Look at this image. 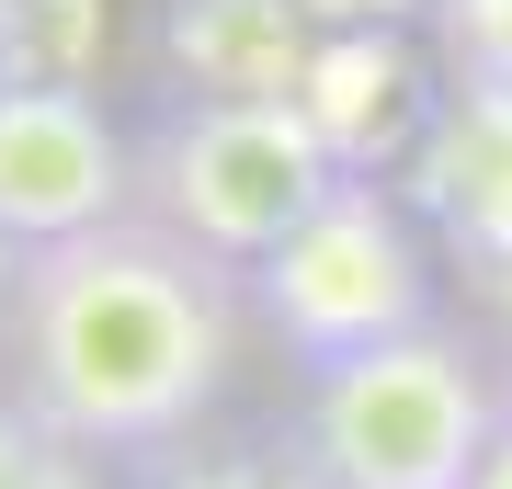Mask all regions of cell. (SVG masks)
I'll return each mask as SVG.
<instances>
[{"label": "cell", "instance_id": "cell-3", "mask_svg": "<svg viewBox=\"0 0 512 489\" xmlns=\"http://www.w3.org/2000/svg\"><path fill=\"white\" fill-rule=\"evenodd\" d=\"M239 285H251V330L296 376H319L399 330H433V228L399 182H330V205H308Z\"/></svg>", "mask_w": 512, "mask_h": 489}, {"label": "cell", "instance_id": "cell-6", "mask_svg": "<svg viewBox=\"0 0 512 489\" xmlns=\"http://www.w3.org/2000/svg\"><path fill=\"white\" fill-rule=\"evenodd\" d=\"M444 103V57L433 35H319L308 80H296V114L319 126V148L342 160L353 182H387L410 171L421 126Z\"/></svg>", "mask_w": 512, "mask_h": 489}, {"label": "cell", "instance_id": "cell-5", "mask_svg": "<svg viewBox=\"0 0 512 489\" xmlns=\"http://www.w3.org/2000/svg\"><path fill=\"white\" fill-rule=\"evenodd\" d=\"M126 205H137V137L103 114V91L0 69V239L57 251L80 228H114Z\"/></svg>", "mask_w": 512, "mask_h": 489}, {"label": "cell", "instance_id": "cell-8", "mask_svg": "<svg viewBox=\"0 0 512 489\" xmlns=\"http://www.w3.org/2000/svg\"><path fill=\"white\" fill-rule=\"evenodd\" d=\"M319 57V23L296 0H160V69L171 91H217V103H296Z\"/></svg>", "mask_w": 512, "mask_h": 489}, {"label": "cell", "instance_id": "cell-1", "mask_svg": "<svg viewBox=\"0 0 512 489\" xmlns=\"http://www.w3.org/2000/svg\"><path fill=\"white\" fill-rule=\"evenodd\" d=\"M239 330H251V285L126 205L114 228L23 251V285L0 308V387L80 455L148 467L217 421Z\"/></svg>", "mask_w": 512, "mask_h": 489}, {"label": "cell", "instance_id": "cell-7", "mask_svg": "<svg viewBox=\"0 0 512 489\" xmlns=\"http://www.w3.org/2000/svg\"><path fill=\"white\" fill-rule=\"evenodd\" d=\"M399 194L421 205V228L456 251L478 285L512 273V91H478V80H444L433 126H421Z\"/></svg>", "mask_w": 512, "mask_h": 489}, {"label": "cell", "instance_id": "cell-10", "mask_svg": "<svg viewBox=\"0 0 512 489\" xmlns=\"http://www.w3.org/2000/svg\"><path fill=\"white\" fill-rule=\"evenodd\" d=\"M114 12L103 0H0V69L23 80H103Z\"/></svg>", "mask_w": 512, "mask_h": 489}, {"label": "cell", "instance_id": "cell-15", "mask_svg": "<svg viewBox=\"0 0 512 489\" xmlns=\"http://www.w3.org/2000/svg\"><path fill=\"white\" fill-rule=\"evenodd\" d=\"M490 319H501V364H512V273L490 285Z\"/></svg>", "mask_w": 512, "mask_h": 489}, {"label": "cell", "instance_id": "cell-12", "mask_svg": "<svg viewBox=\"0 0 512 489\" xmlns=\"http://www.w3.org/2000/svg\"><path fill=\"white\" fill-rule=\"evenodd\" d=\"M433 57L444 80H478V91H512V0H433Z\"/></svg>", "mask_w": 512, "mask_h": 489}, {"label": "cell", "instance_id": "cell-2", "mask_svg": "<svg viewBox=\"0 0 512 489\" xmlns=\"http://www.w3.org/2000/svg\"><path fill=\"white\" fill-rule=\"evenodd\" d=\"M512 387L478 364L456 330H399V342L296 376V455L319 489H467Z\"/></svg>", "mask_w": 512, "mask_h": 489}, {"label": "cell", "instance_id": "cell-4", "mask_svg": "<svg viewBox=\"0 0 512 489\" xmlns=\"http://www.w3.org/2000/svg\"><path fill=\"white\" fill-rule=\"evenodd\" d=\"M330 182H353V171L319 148V126L296 103L171 91L137 126V217H160L171 239H194L228 273H251L308 205H330Z\"/></svg>", "mask_w": 512, "mask_h": 489}, {"label": "cell", "instance_id": "cell-13", "mask_svg": "<svg viewBox=\"0 0 512 489\" xmlns=\"http://www.w3.org/2000/svg\"><path fill=\"white\" fill-rule=\"evenodd\" d=\"M296 12H308L319 35H421L433 0H296Z\"/></svg>", "mask_w": 512, "mask_h": 489}, {"label": "cell", "instance_id": "cell-11", "mask_svg": "<svg viewBox=\"0 0 512 489\" xmlns=\"http://www.w3.org/2000/svg\"><path fill=\"white\" fill-rule=\"evenodd\" d=\"M0 489H103V455H80L57 421H35L0 387Z\"/></svg>", "mask_w": 512, "mask_h": 489}, {"label": "cell", "instance_id": "cell-14", "mask_svg": "<svg viewBox=\"0 0 512 489\" xmlns=\"http://www.w3.org/2000/svg\"><path fill=\"white\" fill-rule=\"evenodd\" d=\"M467 489H512V399H501V421H490V444H478Z\"/></svg>", "mask_w": 512, "mask_h": 489}, {"label": "cell", "instance_id": "cell-16", "mask_svg": "<svg viewBox=\"0 0 512 489\" xmlns=\"http://www.w3.org/2000/svg\"><path fill=\"white\" fill-rule=\"evenodd\" d=\"M12 285H23V251H12V239H0V308H12Z\"/></svg>", "mask_w": 512, "mask_h": 489}, {"label": "cell", "instance_id": "cell-9", "mask_svg": "<svg viewBox=\"0 0 512 489\" xmlns=\"http://www.w3.org/2000/svg\"><path fill=\"white\" fill-rule=\"evenodd\" d=\"M126 478H137V489H319L308 455H296V433H217V421H205L194 444L126 467Z\"/></svg>", "mask_w": 512, "mask_h": 489}]
</instances>
